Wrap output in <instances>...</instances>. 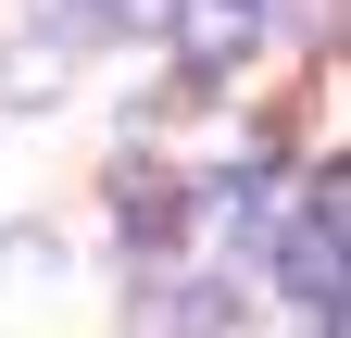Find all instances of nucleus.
<instances>
[{"label":"nucleus","mask_w":351,"mask_h":338,"mask_svg":"<svg viewBox=\"0 0 351 338\" xmlns=\"http://www.w3.org/2000/svg\"><path fill=\"white\" fill-rule=\"evenodd\" d=\"M289 288H301V313H339V176H314V200L289 213Z\"/></svg>","instance_id":"f257e3e1"},{"label":"nucleus","mask_w":351,"mask_h":338,"mask_svg":"<svg viewBox=\"0 0 351 338\" xmlns=\"http://www.w3.org/2000/svg\"><path fill=\"white\" fill-rule=\"evenodd\" d=\"M176 51H189V63H239L251 51V25H263V0H176Z\"/></svg>","instance_id":"f03ea898"},{"label":"nucleus","mask_w":351,"mask_h":338,"mask_svg":"<svg viewBox=\"0 0 351 338\" xmlns=\"http://www.w3.org/2000/svg\"><path fill=\"white\" fill-rule=\"evenodd\" d=\"M176 0H88V25H163Z\"/></svg>","instance_id":"7ed1b4c3"}]
</instances>
